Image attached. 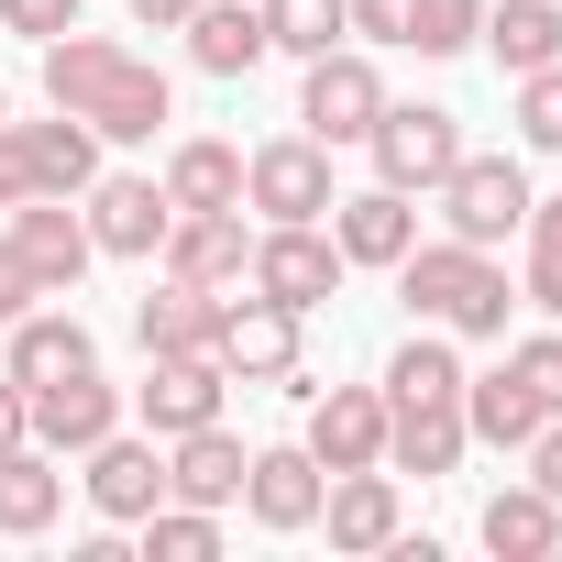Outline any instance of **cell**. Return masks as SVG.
<instances>
[{"instance_id":"34","label":"cell","mask_w":562,"mask_h":562,"mask_svg":"<svg viewBox=\"0 0 562 562\" xmlns=\"http://www.w3.org/2000/svg\"><path fill=\"white\" fill-rule=\"evenodd\" d=\"M474 23H485V0H408V45L419 56H463Z\"/></svg>"},{"instance_id":"28","label":"cell","mask_w":562,"mask_h":562,"mask_svg":"<svg viewBox=\"0 0 562 562\" xmlns=\"http://www.w3.org/2000/svg\"><path fill=\"white\" fill-rule=\"evenodd\" d=\"M23 144H34V188H45V199H78V188L100 177V133H89L78 111H56V122H23Z\"/></svg>"},{"instance_id":"38","label":"cell","mask_w":562,"mask_h":562,"mask_svg":"<svg viewBox=\"0 0 562 562\" xmlns=\"http://www.w3.org/2000/svg\"><path fill=\"white\" fill-rule=\"evenodd\" d=\"M34 199V144H23V122H0V210H23Z\"/></svg>"},{"instance_id":"43","label":"cell","mask_w":562,"mask_h":562,"mask_svg":"<svg viewBox=\"0 0 562 562\" xmlns=\"http://www.w3.org/2000/svg\"><path fill=\"white\" fill-rule=\"evenodd\" d=\"M12 441H34V397H23L12 375H0V452H12Z\"/></svg>"},{"instance_id":"23","label":"cell","mask_w":562,"mask_h":562,"mask_svg":"<svg viewBox=\"0 0 562 562\" xmlns=\"http://www.w3.org/2000/svg\"><path fill=\"white\" fill-rule=\"evenodd\" d=\"M188 56H199V78H254L276 45H265L254 0H199V12H188Z\"/></svg>"},{"instance_id":"26","label":"cell","mask_w":562,"mask_h":562,"mask_svg":"<svg viewBox=\"0 0 562 562\" xmlns=\"http://www.w3.org/2000/svg\"><path fill=\"white\" fill-rule=\"evenodd\" d=\"M474 45L507 67V78H529V67H551L562 56V0H485V23H474Z\"/></svg>"},{"instance_id":"29","label":"cell","mask_w":562,"mask_h":562,"mask_svg":"<svg viewBox=\"0 0 562 562\" xmlns=\"http://www.w3.org/2000/svg\"><path fill=\"white\" fill-rule=\"evenodd\" d=\"M166 199H177V210H243V155L210 144V133H188V144L166 155Z\"/></svg>"},{"instance_id":"25","label":"cell","mask_w":562,"mask_h":562,"mask_svg":"<svg viewBox=\"0 0 562 562\" xmlns=\"http://www.w3.org/2000/svg\"><path fill=\"white\" fill-rule=\"evenodd\" d=\"M56 507H67V474H56V452H45V441H12V452H0V540H34V529H56Z\"/></svg>"},{"instance_id":"36","label":"cell","mask_w":562,"mask_h":562,"mask_svg":"<svg viewBox=\"0 0 562 562\" xmlns=\"http://www.w3.org/2000/svg\"><path fill=\"white\" fill-rule=\"evenodd\" d=\"M507 375H518V386H529V397L562 419V331H529V342L507 353Z\"/></svg>"},{"instance_id":"3","label":"cell","mask_w":562,"mask_h":562,"mask_svg":"<svg viewBox=\"0 0 562 562\" xmlns=\"http://www.w3.org/2000/svg\"><path fill=\"white\" fill-rule=\"evenodd\" d=\"M342 276H353V265H342L331 221H265V232H254V265H243V288L310 321V310H331V299H342Z\"/></svg>"},{"instance_id":"33","label":"cell","mask_w":562,"mask_h":562,"mask_svg":"<svg viewBox=\"0 0 562 562\" xmlns=\"http://www.w3.org/2000/svg\"><path fill=\"white\" fill-rule=\"evenodd\" d=\"M518 232H529V276H518V299L562 321V199H529V221H518Z\"/></svg>"},{"instance_id":"7","label":"cell","mask_w":562,"mask_h":562,"mask_svg":"<svg viewBox=\"0 0 562 562\" xmlns=\"http://www.w3.org/2000/svg\"><path fill=\"white\" fill-rule=\"evenodd\" d=\"M430 199H441V232H452V243H485V254L529 221V177H518L507 155H463Z\"/></svg>"},{"instance_id":"35","label":"cell","mask_w":562,"mask_h":562,"mask_svg":"<svg viewBox=\"0 0 562 562\" xmlns=\"http://www.w3.org/2000/svg\"><path fill=\"white\" fill-rule=\"evenodd\" d=\"M518 144H540V155H562V56L518 78Z\"/></svg>"},{"instance_id":"8","label":"cell","mask_w":562,"mask_h":562,"mask_svg":"<svg viewBox=\"0 0 562 562\" xmlns=\"http://www.w3.org/2000/svg\"><path fill=\"white\" fill-rule=\"evenodd\" d=\"M78 485H89V507H100L111 529H133L144 507H166V441H155V430H100V441L78 452Z\"/></svg>"},{"instance_id":"18","label":"cell","mask_w":562,"mask_h":562,"mask_svg":"<svg viewBox=\"0 0 562 562\" xmlns=\"http://www.w3.org/2000/svg\"><path fill=\"white\" fill-rule=\"evenodd\" d=\"M89 364H100L89 321H78V310H45V299H34V310L12 321V364H0V375H12V386L34 397V386H56V375H89Z\"/></svg>"},{"instance_id":"40","label":"cell","mask_w":562,"mask_h":562,"mask_svg":"<svg viewBox=\"0 0 562 562\" xmlns=\"http://www.w3.org/2000/svg\"><path fill=\"white\" fill-rule=\"evenodd\" d=\"M364 45H408V0H342Z\"/></svg>"},{"instance_id":"6","label":"cell","mask_w":562,"mask_h":562,"mask_svg":"<svg viewBox=\"0 0 562 562\" xmlns=\"http://www.w3.org/2000/svg\"><path fill=\"white\" fill-rule=\"evenodd\" d=\"M243 199L265 210V221H331V144H310V133H276V144H254L243 155Z\"/></svg>"},{"instance_id":"37","label":"cell","mask_w":562,"mask_h":562,"mask_svg":"<svg viewBox=\"0 0 562 562\" xmlns=\"http://www.w3.org/2000/svg\"><path fill=\"white\" fill-rule=\"evenodd\" d=\"M78 12H89V0H0V23H12L23 45H56V34H78Z\"/></svg>"},{"instance_id":"22","label":"cell","mask_w":562,"mask_h":562,"mask_svg":"<svg viewBox=\"0 0 562 562\" xmlns=\"http://www.w3.org/2000/svg\"><path fill=\"white\" fill-rule=\"evenodd\" d=\"M210 331H221V288L166 276V288L133 299V342H144V353H210Z\"/></svg>"},{"instance_id":"44","label":"cell","mask_w":562,"mask_h":562,"mask_svg":"<svg viewBox=\"0 0 562 562\" xmlns=\"http://www.w3.org/2000/svg\"><path fill=\"white\" fill-rule=\"evenodd\" d=\"M0 122H12V89H0Z\"/></svg>"},{"instance_id":"11","label":"cell","mask_w":562,"mask_h":562,"mask_svg":"<svg viewBox=\"0 0 562 562\" xmlns=\"http://www.w3.org/2000/svg\"><path fill=\"white\" fill-rule=\"evenodd\" d=\"M221 397H232L221 353H144V386H133V419H144L155 441H177V430L221 419Z\"/></svg>"},{"instance_id":"42","label":"cell","mask_w":562,"mask_h":562,"mask_svg":"<svg viewBox=\"0 0 562 562\" xmlns=\"http://www.w3.org/2000/svg\"><path fill=\"white\" fill-rule=\"evenodd\" d=\"M122 12H133L144 34H188V12H199V0H122Z\"/></svg>"},{"instance_id":"39","label":"cell","mask_w":562,"mask_h":562,"mask_svg":"<svg viewBox=\"0 0 562 562\" xmlns=\"http://www.w3.org/2000/svg\"><path fill=\"white\" fill-rule=\"evenodd\" d=\"M34 299H45V288H34V265L12 254V232H0V331H12V321H23Z\"/></svg>"},{"instance_id":"10","label":"cell","mask_w":562,"mask_h":562,"mask_svg":"<svg viewBox=\"0 0 562 562\" xmlns=\"http://www.w3.org/2000/svg\"><path fill=\"white\" fill-rule=\"evenodd\" d=\"M78 199H89V243L100 254H122V265H155L166 254V221H177L166 177H89Z\"/></svg>"},{"instance_id":"30","label":"cell","mask_w":562,"mask_h":562,"mask_svg":"<svg viewBox=\"0 0 562 562\" xmlns=\"http://www.w3.org/2000/svg\"><path fill=\"white\" fill-rule=\"evenodd\" d=\"M254 12H265V45H276V56H299V67H310V56H331V45L353 34L342 0H254Z\"/></svg>"},{"instance_id":"15","label":"cell","mask_w":562,"mask_h":562,"mask_svg":"<svg viewBox=\"0 0 562 562\" xmlns=\"http://www.w3.org/2000/svg\"><path fill=\"white\" fill-rule=\"evenodd\" d=\"M243 265H254V232L243 210H177L166 221V276H188V288H243Z\"/></svg>"},{"instance_id":"9","label":"cell","mask_w":562,"mask_h":562,"mask_svg":"<svg viewBox=\"0 0 562 562\" xmlns=\"http://www.w3.org/2000/svg\"><path fill=\"white\" fill-rule=\"evenodd\" d=\"M210 353H221L232 386H288V375H299V310H276V299H221Z\"/></svg>"},{"instance_id":"27","label":"cell","mask_w":562,"mask_h":562,"mask_svg":"<svg viewBox=\"0 0 562 562\" xmlns=\"http://www.w3.org/2000/svg\"><path fill=\"white\" fill-rule=\"evenodd\" d=\"M540 419H551V408H540V397H529L507 364H496V375H463V430H474V441L529 452V430H540Z\"/></svg>"},{"instance_id":"13","label":"cell","mask_w":562,"mask_h":562,"mask_svg":"<svg viewBox=\"0 0 562 562\" xmlns=\"http://www.w3.org/2000/svg\"><path fill=\"white\" fill-rule=\"evenodd\" d=\"M310 463L321 474H353V463H386V386H310Z\"/></svg>"},{"instance_id":"31","label":"cell","mask_w":562,"mask_h":562,"mask_svg":"<svg viewBox=\"0 0 562 562\" xmlns=\"http://www.w3.org/2000/svg\"><path fill=\"white\" fill-rule=\"evenodd\" d=\"M386 397H463V353H452V331H408L397 342V364H386Z\"/></svg>"},{"instance_id":"21","label":"cell","mask_w":562,"mask_h":562,"mask_svg":"<svg viewBox=\"0 0 562 562\" xmlns=\"http://www.w3.org/2000/svg\"><path fill=\"white\" fill-rule=\"evenodd\" d=\"M321 529H331V551H386V540H397V474H386V463L331 474V485H321Z\"/></svg>"},{"instance_id":"41","label":"cell","mask_w":562,"mask_h":562,"mask_svg":"<svg viewBox=\"0 0 562 562\" xmlns=\"http://www.w3.org/2000/svg\"><path fill=\"white\" fill-rule=\"evenodd\" d=\"M529 485H540V496H562V419H540V430H529Z\"/></svg>"},{"instance_id":"24","label":"cell","mask_w":562,"mask_h":562,"mask_svg":"<svg viewBox=\"0 0 562 562\" xmlns=\"http://www.w3.org/2000/svg\"><path fill=\"white\" fill-rule=\"evenodd\" d=\"M474 529H485L496 562H551V551H562V496H540V485H496Z\"/></svg>"},{"instance_id":"32","label":"cell","mask_w":562,"mask_h":562,"mask_svg":"<svg viewBox=\"0 0 562 562\" xmlns=\"http://www.w3.org/2000/svg\"><path fill=\"white\" fill-rule=\"evenodd\" d=\"M133 529H144V562H210V551H221V507H177V496H166V507H144Z\"/></svg>"},{"instance_id":"17","label":"cell","mask_w":562,"mask_h":562,"mask_svg":"<svg viewBox=\"0 0 562 562\" xmlns=\"http://www.w3.org/2000/svg\"><path fill=\"white\" fill-rule=\"evenodd\" d=\"M474 452V430H463V397H386V463L397 474H452Z\"/></svg>"},{"instance_id":"2","label":"cell","mask_w":562,"mask_h":562,"mask_svg":"<svg viewBox=\"0 0 562 562\" xmlns=\"http://www.w3.org/2000/svg\"><path fill=\"white\" fill-rule=\"evenodd\" d=\"M397 299H408V321H430V331H463V342H507V310H518V288H507V265L485 254V243H408L397 265Z\"/></svg>"},{"instance_id":"12","label":"cell","mask_w":562,"mask_h":562,"mask_svg":"<svg viewBox=\"0 0 562 562\" xmlns=\"http://www.w3.org/2000/svg\"><path fill=\"white\" fill-rule=\"evenodd\" d=\"M12 254L34 265V288H45V299H78V276L100 265V243H89V210H67V199H45V188L12 210Z\"/></svg>"},{"instance_id":"20","label":"cell","mask_w":562,"mask_h":562,"mask_svg":"<svg viewBox=\"0 0 562 562\" xmlns=\"http://www.w3.org/2000/svg\"><path fill=\"white\" fill-rule=\"evenodd\" d=\"M243 463H254V452H243L221 419H199V430L166 441V496H177V507H232V496H243Z\"/></svg>"},{"instance_id":"19","label":"cell","mask_w":562,"mask_h":562,"mask_svg":"<svg viewBox=\"0 0 562 562\" xmlns=\"http://www.w3.org/2000/svg\"><path fill=\"white\" fill-rule=\"evenodd\" d=\"M331 243H342V265H397L408 243H419V210H408V188H353V199H331Z\"/></svg>"},{"instance_id":"16","label":"cell","mask_w":562,"mask_h":562,"mask_svg":"<svg viewBox=\"0 0 562 562\" xmlns=\"http://www.w3.org/2000/svg\"><path fill=\"white\" fill-rule=\"evenodd\" d=\"M100 430H122V386L89 364V375H56V386H34V441L56 452V463H78Z\"/></svg>"},{"instance_id":"5","label":"cell","mask_w":562,"mask_h":562,"mask_svg":"<svg viewBox=\"0 0 562 562\" xmlns=\"http://www.w3.org/2000/svg\"><path fill=\"white\" fill-rule=\"evenodd\" d=\"M375 111H386L375 56H353V45L310 56V78H299V133H310V144H364V133H375Z\"/></svg>"},{"instance_id":"14","label":"cell","mask_w":562,"mask_h":562,"mask_svg":"<svg viewBox=\"0 0 562 562\" xmlns=\"http://www.w3.org/2000/svg\"><path fill=\"white\" fill-rule=\"evenodd\" d=\"M321 463H310V441H276V452H254L243 463V507H254V529H276V540H299V529H321Z\"/></svg>"},{"instance_id":"1","label":"cell","mask_w":562,"mask_h":562,"mask_svg":"<svg viewBox=\"0 0 562 562\" xmlns=\"http://www.w3.org/2000/svg\"><path fill=\"white\" fill-rule=\"evenodd\" d=\"M45 100L78 111L100 144H155V122H177V89L155 56L111 45V34H56L45 45Z\"/></svg>"},{"instance_id":"4","label":"cell","mask_w":562,"mask_h":562,"mask_svg":"<svg viewBox=\"0 0 562 562\" xmlns=\"http://www.w3.org/2000/svg\"><path fill=\"white\" fill-rule=\"evenodd\" d=\"M364 144H375V177H386V188H408V199H430V188L463 166V122H452L441 100H386Z\"/></svg>"}]
</instances>
